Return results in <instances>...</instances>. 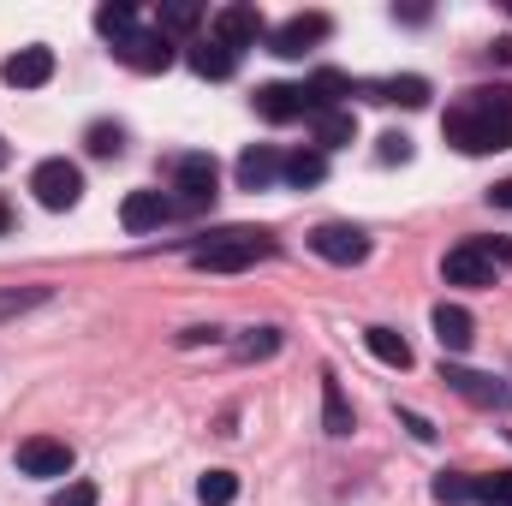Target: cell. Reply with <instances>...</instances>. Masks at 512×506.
<instances>
[{
	"label": "cell",
	"instance_id": "8d00e7d4",
	"mask_svg": "<svg viewBox=\"0 0 512 506\" xmlns=\"http://www.w3.org/2000/svg\"><path fill=\"white\" fill-rule=\"evenodd\" d=\"M495 54H501V60L512 66V36H501V42H495Z\"/></svg>",
	"mask_w": 512,
	"mask_h": 506
},
{
	"label": "cell",
	"instance_id": "836d02e7",
	"mask_svg": "<svg viewBox=\"0 0 512 506\" xmlns=\"http://www.w3.org/2000/svg\"><path fill=\"white\" fill-rule=\"evenodd\" d=\"M399 423H405L417 441H435V423H429V417H417V411H399Z\"/></svg>",
	"mask_w": 512,
	"mask_h": 506
},
{
	"label": "cell",
	"instance_id": "e0dca14e",
	"mask_svg": "<svg viewBox=\"0 0 512 506\" xmlns=\"http://www.w3.org/2000/svg\"><path fill=\"white\" fill-rule=\"evenodd\" d=\"M310 137H316V149H322V155H328V149H346V143H358V120H352L346 108L310 114Z\"/></svg>",
	"mask_w": 512,
	"mask_h": 506
},
{
	"label": "cell",
	"instance_id": "d6a6232c",
	"mask_svg": "<svg viewBox=\"0 0 512 506\" xmlns=\"http://www.w3.org/2000/svg\"><path fill=\"white\" fill-rule=\"evenodd\" d=\"M215 340H221V328H203V322L179 334V346H185V352H191V346H215Z\"/></svg>",
	"mask_w": 512,
	"mask_h": 506
},
{
	"label": "cell",
	"instance_id": "ffe728a7",
	"mask_svg": "<svg viewBox=\"0 0 512 506\" xmlns=\"http://www.w3.org/2000/svg\"><path fill=\"white\" fill-rule=\"evenodd\" d=\"M274 179H280V155H274L268 143H256V149L239 155V185H245V191H268Z\"/></svg>",
	"mask_w": 512,
	"mask_h": 506
},
{
	"label": "cell",
	"instance_id": "2e32d148",
	"mask_svg": "<svg viewBox=\"0 0 512 506\" xmlns=\"http://www.w3.org/2000/svg\"><path fill=\"white\" fill-rule=\"evenodd\" d=\"M370 102H399V108H423L429 102V78H376V84H358Z\"/></svg>",
	"mask_w": 512,
	"mask_h": 506
},
{
	"label": "cell",
	"instance_id": "277c9868",
	"mask_svg": "<svg viewBox=\"0 0 512 506\" xmlns=\"http://www.w3.org/2000/svg\"><path fill=\"white\" fill-rule=\"evenodd\" d=\"M215 161L209 155H179L173 161V215H203L215 203Z\"/></svg>",
	"mask_w": 512,
	"mask_h": 506
},
{
	"label": "cell",
	"instance_id": "5b68a950",
	"mask_svg": "<svg viewBox=\"0 0 512 506\" xmlns=\"http://www.w3.org/2000/svg\"><path fill=\"white\" fill-rule=\"evenodd\" d=\"M30 191H36L42 209H78V197H84V173H78L66 155H48V161L30 173Z\"/></svg>",
	"mask_w": 512,
	"mask_h": 506
},
{
	"label": "cell",
	"instance_id": "9a60e30c",
	"mask_svg": "<svg viewBox=\"0 0 512 506\" xmlns=\"http://www.w3.org/2000/svg\"><path fill=\"white\" fill-rule=\"evenodd\" d=\"M435 340H441V352H471V340H477V316L465 310V304H435Z\"/></svg>",
	"mask_w": 512,
	"mask_h": 506
},
{
	"label": "cell",
	"instance_id": "5bb4252c",
	"mask_svg": "<svg viewBox=\"0 0 512 506\" xmlns=\"http://www.w3.org/2000/svg\"><path fill=\"white\" fill-rule=\"evenodd\" d=\"M120 221H126V233H155L161 221H173V197L167 191H131L120 203Z\"/></svg>",
	"mask_w": 512,
	"mask_h": 506
},
{
	"label": "cell",
	"instance_id": "4dcf8cb0",
	"mask_svg": "<svg viewBox=\"0 0 512 506\" xmlns=\"http://www.w3.org/2000/svg\"><path fill=\"white\" fill-rule=\"evenodd\" d=\"M48 506H96V483H66V489H54Z\"/></svg>",
	"mask_w": 512,
	"mask_h": 506
},
{
	"label": "cell",
	"instance_id": "30bf717a",
	"mask_svg": "<svg viewBox=\"0 0 512 506\" xmlns=\"http://www.w3.org/2000/svg\"><path fill=\"white\" fill-rule=\"evenodd\" d=\"M18 471L24 477H66L72 471V447L54 441V435H30V441H18Z\"/></svg>",
	"mask_w": 512,
	"mask_h": 506
},
{
	"label": "cell",
	"instance_id": "d6986e66",
	"mask_svg": "<svg viewBox=\"0 0 512 506\" xmlns=\"http://www.w3.org/2000/svg\"><path fill=\"white\" fill-rule=\"evenodd\" d=\"M280 179H286L292 191H310V185L328 179V155H322V149H298V155L280 161Z\"/></svg>",
	"mask_w": 512,
	"mask_h": 506
},
{
	"label": "cell",
	"instance_id": "ac0fdd59",
	"mask_svg": "<svg viewBox=\"0 0 512 506\" xmlns=\"http://www.w3.org/2000/svg\"><path fill=\"white\" fill-rule=\"evenodd\" d=\"M191 72L221 84V78H233V72H239V54H233L227 42H215V36H209V42H197V48H191Z\"/></svg>",
	"mask_w": 512,
	"mask_h": 506
},
{
	"label": "cell",
	"instance_id": "44dd1931",
	"mask_svg": "<svg viewBox=\"0 0 512 506\" xmlns=\"http://www.w3.org/2000/svg\"><path fill=\"white\" fill-rule=\"evenodd\" d=\"M322 423H328V435H352V405H346V387L334 370H322Z\"/></svg>",
	"mask_w": 512,
	"mask_h": 506
},
{
	"label": "cell",
	"instance_id": "484cf974",
	"mask_svg": "<svg viewBox=\"0 0 512 506\" xmlns=\"http://www.w3.org/2000/svg\"><path fill=\"white\" fill-rule=\"evenodd\" d=\"M197 501H203V506H233V501H239V477H233V471H203Z\"/></svg>",
	"mask_w": 512,
	"mask_h": 506
},
{
	"label": "cell",
	"instance_id": "7a4b0ae2",
	"mask_svg": "<svg viewBox=\"0 0 512 506\" xmlns=\"http://www.w3.org/2000/svg\"><path fill=\"white\" fill-rule=\"evenodd\" d=\"M262 256H274V233H262V227H227V233H209L203 245H191V262L209 274H239V268H256Z\"/></svg>",
	"mask_w": 512,
	"mask_h": 506
},
{
	"label": "cell",
	"instance_id": "d590c367",
	"mask_svg": "<svg viewBox=\"0 0 512 506\" xmlns=\"http://www.w3.org/2000/svg\"><path fill=\"white\" fill-rule=\"evenodd\" d=\"M0 233H12V203L0 197Z\"/></svg>",
	"mask_w": 512,
	"mask_h": 506
},
{
	"label": "cell",
	"instance_id": "ba28073f",
	"mask_svg": "<svg viewBox=\"0 0 512 506\" xmlns=\"http://www.w3.org/2000/svg\"><path fill=\"white\" fill-rule=\"evenodd\" d=\"M441 381L459 399H471L477 411H512V387L501 376H483V370H465V364H441Z\"/></svg>",
	"mask_w": 512,
	"mask_h": 506
},
{
	"label": "cell",
	"instance_id": "e575fe53",
	"mask_svg": "<svg viewBox=\"0 0 512 506\" xmlns=\"http://www.w3.org/2000/svg\"><path fill=\"white\" fill-rule=\"evenodd\" d=\"M489 203H495V209H512V179H501V185L489 191Z\"/></svg>",
	"mask_w": 512,
	"mask_h": 506
},
{
	"label": "cell",
	"instance_id": "f1b7e54d",
	"mask_svg": "<svg viewBox=\"0 0 512 506\" xmlns=\"http://www.w3.org/2000/svg\"><path fill=\"white\" fill-rule=\"evenodd\" d=\"M471 501H483V506H512V471L471 477Z\"/></svg>",
	"mask_w": 512,
	"mask_h": 506
},
{
	"label": "cell",
	"instance_id": "3957f363",
	"mask_svg": "<svg viewBox=\"0 0 512 506\" xmlns=\"http://www.w3.org/2000/svg\"><path fill=\"white\" fill-rule=\"evenodd\" d=\"M501 268H512V239H465L441 262V274L453 286H495Z\"/></svg>",
	"mask_w": 512,
	"mask_h": 506
},
{
	"label": "cell",
	"instance_id": "7c38bea8",
	"mask_svg": "<svg viewBox=\"0 0 512 506\" xmlns=\"http://www.w3.org/2000/svg\"><path fill=\"white\" fill-rule=\"evenodd\" d=\"M0 78H6L12 90H42V84L54 78V48H42V42H36V48H18V54L0 66Z\"/></svg>",
	"mask_w": 512,
	"mask_h": 506
},
{
	"label": "cell",
	"instance_id": "8992f818",
	"mask_svg": "<svg viewBox=\"0 0 512 506\" xmlns=\"http://www.w3.org/2000/svg\"><path fill=\"white\" fill-rule=\"evenodd\" d=\"M328 30H334V18H328V12H292L286 24H274V30H268V48H274L280 60H304L316 42H328Z\"/></svg>",
	"mask_w": 512,
	"mask_h": 506
},
{
	"label": "cell",
	"instance_id": "9c48e42d",
	"mask_svg": "<svg viewBox=\"0 0 512 506\" xmlns=\"http://www.w3.org/2000/svg\"><path fill=\"white\" fill-rule=\"evenodd\" d=\"M114 60L131 72H167L173 66V42L161 30H131L126 42H114Z\"/></svg>",
	"mask_w": 512,
	"mask_h": 506
},
{
	"label": "cell",
	"instance_id": "d4e9b609",
	"mask_svg": "<svg viewBox=\"0 0 512 506\" xmlns=\"http://www.w3.org/2000/svg\"><path fill=\"white\" fill-rule=\"evenodd\" d=\"M96 30H102L108 42H126L131 30H137V12H131L126 0H108V6L96 12Z\"/></svg>",
	"mask_w": 512,
	"mask_h": 506
},
{
	"label": "cell",
	"instance_id": "83f0119b",
	"mask_svg": "<svg viewBox=\"0 0 512 506\" xmlns=\"http://www.w3.org/2000/svg\"><path fill=\"white\" fill-rule=\"evenodd\" d=\"M274 352H280V328H251V334H245V340L233 346V358H239V364H256V358H274Z\"/></svg>",
	"mask_w": 512,
	"mask_h": 506
},
{
	"label": "cell",
	"instance_id": "7402d4cb",
	"mask_svg": "<svg viewBox=\"0 0 512 506\" xmlns=\"http://www.w3.org/2000/svg\"><path fill=\"white\" fill-rule=\"evenodd\" d=\"M364 346L382 358L387 370H411V340H405L399 328H370V334H364Z\"/></svg>",
	"mask_w": 512,
	"mask_h": 506
},
{
	"label": "cell",
	"instance_id": "8fae6325",
	"mask_svg": "<svg viewBox=\"0 0 512 506\" xmlns=\"http://www.w3.org/2000/svg\"><path fill=\"white\" fill-rule=\"evenodd\" d=\"M268 24H262V12H256L251 0H239V6H221L215 12V42H227L233 54H245V48H256V36H262Z\"/></svg>",
	"mask_w": 512,
	"mask_h": 506
},
{
	"label": "cell",
	"instance_id": "4316f807",
	"mask_svg": "<svg viewBox=\"0 0 512 506\" xmlns=\"http://www.w3.org/2000/svg\"><path fill=\"white\" fill-rule=\"evenodd\" d=\"M429 495L441 506H471V471H441V477L429 483Z\"/></svg>",
	"mask_w": 512,
	"mask_h": 506
},
{
	"label": "cell",
	"instance_id": "74e56055",
	"mask_svg": "<svg viewBox=\"0 0 512 506\" xmlns=\"http://www.w3.org/2000/svg\"><path fill=\"white\" fill-rule=\"evenodd\" d=\"M6 161H12V149H6V137H0V167H6Z\"/></svg>",
	"mask_w": 512,
	"mask_h": 506
},
{
	"label": "cell",
	"instance_id": "cb8c5ba5",
	"mask_svg": "<svg viewBox=\"0 0 512 506\" xmlns=\"http://www.w3.org/2000/svg\"><path fill=\"white\" fill-rule=\"evenodd\" d=\"M48 298H54V286H0V322L36 310V304H48Z\"/></svg>",
	"mask_w": 512,
	"mask_h": 506
},
{
	"label": "cell",
	"instance_id": "6da1fadb",
	"mask_svg": "<svg viewBox=\"0 0 512 506\" xmlns=\"http://www.w3.org/2000/svg\"><path fill=\"white\" fill-rule=\"evenodd\" d=\"M441 137L459 149V155H495V149H512V90L495 84V90H465L447 120H441Z\"/></svg>",
	"mask_w": 512,
	"mask_h": 506
},
{
	"label": "cell",
	"instance_id": "4fadbf2b",
	"mask_svg": "<svg viewBox=\"0 0 512 506\" xmlns=\"http://www.w3.org/2000/svg\"><path fill=\"white\" fill-rule=\"evenodd\" d=\"M256 114L268 126H286V120H304L310 114V96H304V84H262L256 90Z\"/></svg>",
	"mask_w": 512,
	"mask_h": 506
},
{
	"label": "cell",
	"instance_id": "603a6c76",
	"mask_svg": "<svg viewBox=\"0 0 512 506\" xmlns=\"http://www.w3.org/2000/svg\"><path fill=\"white\" fill-rule=\"evenodd\" d=\"M197 24H203V6H197V0H167L161 18H155L161 36H185V30H197Z\"/></svg>",
	"mask_w": 512,
	"mask_h": 506
},
{
	"label": "cell",
	"instance_id": "52a82bcc",
	"mask_svg": "<svg viewBox=\"0 0 512 506\" xmlns=\"http://www.w3.org/2000/svg\"><path fill=\"white\" fill-rule=\"evenodd\" d=\"M310 251L322 256V262H334V268H358V262L370 256V233L352 227V221H322V227L310 233Z\"/></svg>",
	"mask_w": 512,
	"mask_h": 506
},
{
	"label": "cell",
	"instance_id": "f546056e",
	"mask_svg": "<svg viewBox=\"0 0 512 506\" xmlns=\"http://www.w3.org/2000/svg\"><path fill=\"white\" fill-rule=\"evenodd\" d=\"M84 143H90V155H102V161H108V155H120V149H126V131L108 126V120H96V126L84 131Z\"/></svg>",
	"mask_w": 512,
	"mask_h": 506
},
{
	"label": "cell",
	"instance_id": "1f68e13d",
	"mask_svg": "<svg viewBox=\"0 0 512 506\" xmlns=\"http://www.w3.org/2000/svg\"><path fill=\"white\" fill-rule=\"evenodd\" d=\"M376 155H382L387 167H393V161H411V137H405V131H382V149H376Z\"/></svg>",
	"mask_w": 512,
	"mask_h": 506
}]
</instances>
